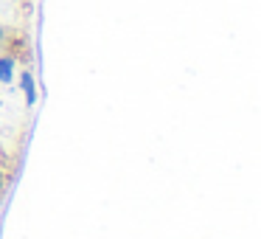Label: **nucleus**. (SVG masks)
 Here are the masks:
<instances>
[{"mask_svg": "<svg viewBox=\"0 0 261 239\" xmlns=\"http://www.w3.org/2000/svg\"><path fill=\"white\" fill-rule=\"evenodd\" d=\"M20 87H23V93H25V104H37L34 76H31V74H23V79H20Z\"/></svg>", "mask_w": 261, "mask_h": 239, "instance_id": "1", "label": "nucleus"}, {"mask_svg": "<svg viewBox=\"0 0 261 239\" xmlns=\"http://www.w3.org/2000/svg\"><path fill=\"white\" fill-rule=\"evenodd\" d=\"M14 79V59L12 57H0V82L9 85Z\"/></svg>", "mask_w": 261, "mask_h": 239, "instance_id": "2", "label": "nucleus"}, {"mask_svg": "<svg viewBox=\"0 0 261 239\" xmlns=\"http://www.w3.org/2000/svg\"><path fill=\"white\" fill-rule=\"evenodd\" d=\"M0 40H3V29H0Z\"/></svg>", "mask_w": 261, "mask_h": 239, "instance_id": "3", "label": "nucleus"}]
</instances>
